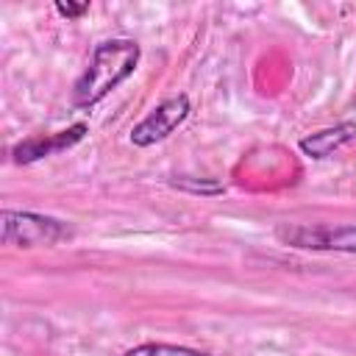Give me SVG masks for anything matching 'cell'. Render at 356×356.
I'll list each match as a JSON object with an SVG mask.
<instances>
[{"instance_id":"1","label":"cell","mask_w":356,"mask_h":356,"mask_svg":"<svg viewBox=\"0 0 356 356\" xmlns=\"http://www.w3.org/2000/svg\"><path fill=\"white\" fill-rule=\"evenodd\" d=\"M139 58H142V47L134 39L117 36V39L97 42L86 70L72 83V106L92 108L100 100H106L122 81L134 75V70L139 67Z\"/></svg>"},{"instance_id":"2","label":"cell","mask_w":356,"mask_h":356,"mask_svg":"<svg viewBox=\"0 0 356 356\" xmlns=\"http://www.w3.org/2000/svg\"><path fill=\"white\" fill-rule=\"evenodd\" d=\"M72 225L67 220H58L53 214L39 211H19V209H3L0 211V236L8 248H50L56 242L72 239Z\"/></svg>"},{"instance_id":"3","label":"cell","mask_w":356,"mask_h":356,"mask_svg":"<svg viewBox=\"0 0 356 356\" xmlns=\"http://www.w3.org/2000/svg\"><path fill=\"white\" fill-rule=\"evenodd\" d=\"M281 245L314 253H356V225L334 222H286L275 228Z\"/></svg>"},{"instance_id":"4","label":"cell","mask_w":356,"mask_h":356,"mask_svg":"<svg viewBox=\"0 0 356 356\" xmlns=\"http://www.w3.org/2000/svg\"><path fill=\"white\" fill-rule=\"evenodd\" d=\"M192 111V100L189 95L178 92L167 100H161L156 108H150L131 131H128V139L134 147H153L159 142H164L167 136H172L189 117Z\"/></svg>"},{"instance_id":"5","label":"cell","mask_w":356,"mask_h":356,"mask_svg":"<svg viewBox=\"0 0 356 356\" xmlns=\"http://www.w3.org/2000/svg\"><path fill=\"white\" fill-rule=\"evenodd\" d=\"M89 134V125L86 122H72L70 128L64 131H56V134H39V136H28L22 142H17L11 147V161L14 164H36L47 156H56V153H64L70 147H75L78 142H83Z\"/></svg>"},{"instance_id":"6","label":"cell","mask_w":356,"mask_h":356,"mask_svg":"<svg viewBox=\"0 0 356 356\" xmlns=\"http://www.w3.org/2000/svg\"><path fill=\"white\" fill-rule=\"evenodd\" d=\"M356 142V122L353 120H342L337 125H328V128H320V131H312L306 136L298 139V147L306 159L312 161H325L331 159L334 153L350 147Z\"/></svg>"},{"instance_id":"7","label":"cell","mask_w":356,"mask_h":356,"mask_svg":"<svg viewBox=\"0 0 356 356\" xmlns=\"http://www.w3.org/2000/svg\"><path fill=\"white\" fill-rule=\"evenodd\" d=\"M122 356H211L206 350H195L186 345H170V342H142L128 348Z\"/></svg>"},{"instance_id":"8","label":"cell","mask_w":356,"mask_h":356,"mask_svg":"<svg viewBox=\"0 0 356 356\" xmlns=\"http://www.w3.org/2000/svg\"><path fill=\"white\" fill-rule=\"evenodd\" d=\"M175 189H184L189 195H200V197H214V195H222L225 192V184L214 181V178H172L170 181Z\"/></svg>"},{"instance_id":"9","label":"cell","mask_w":356,"mask_h":356,"mask_svg":"<svg viewBox=\"0 0 356 356\" xmlns=\"http://www.w3.org/2000/svg\"><path fill=\"white\" fill-rule=\"evenodd\" d=\"M53 8H56V14H58V17H64L67 22H75V19H81V17L89 11V3H70V0H67V3H61V0H58Z\"/></svg>"}]
</instances>
